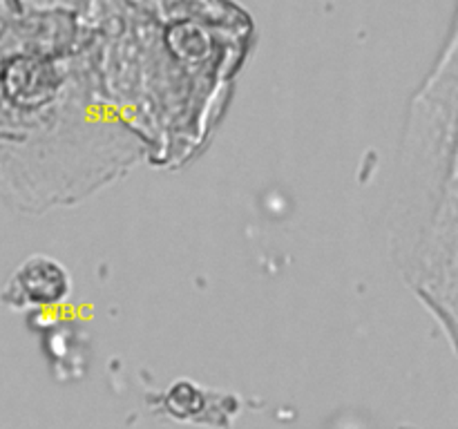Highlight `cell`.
I'll list each match as a JSON object with an SVG mask.
<instances>
[{
	"label": "cell",
	"instance_id": "6da1fadb",
	"mask_svg": "<svg viewBox=\"0 0 458 429\" xmlns=\"http://www.w3.org/2000/svg\"><path fill=\"white\" fill-rule=\"evenodd\" d=\"M70 273L63 264L47 255L27 257L9 280L4 289V302L9 307H49L70 295Z\"/></svg>",
	"mask_w": 458,
	"mask_h": 429
}]
</instances>
